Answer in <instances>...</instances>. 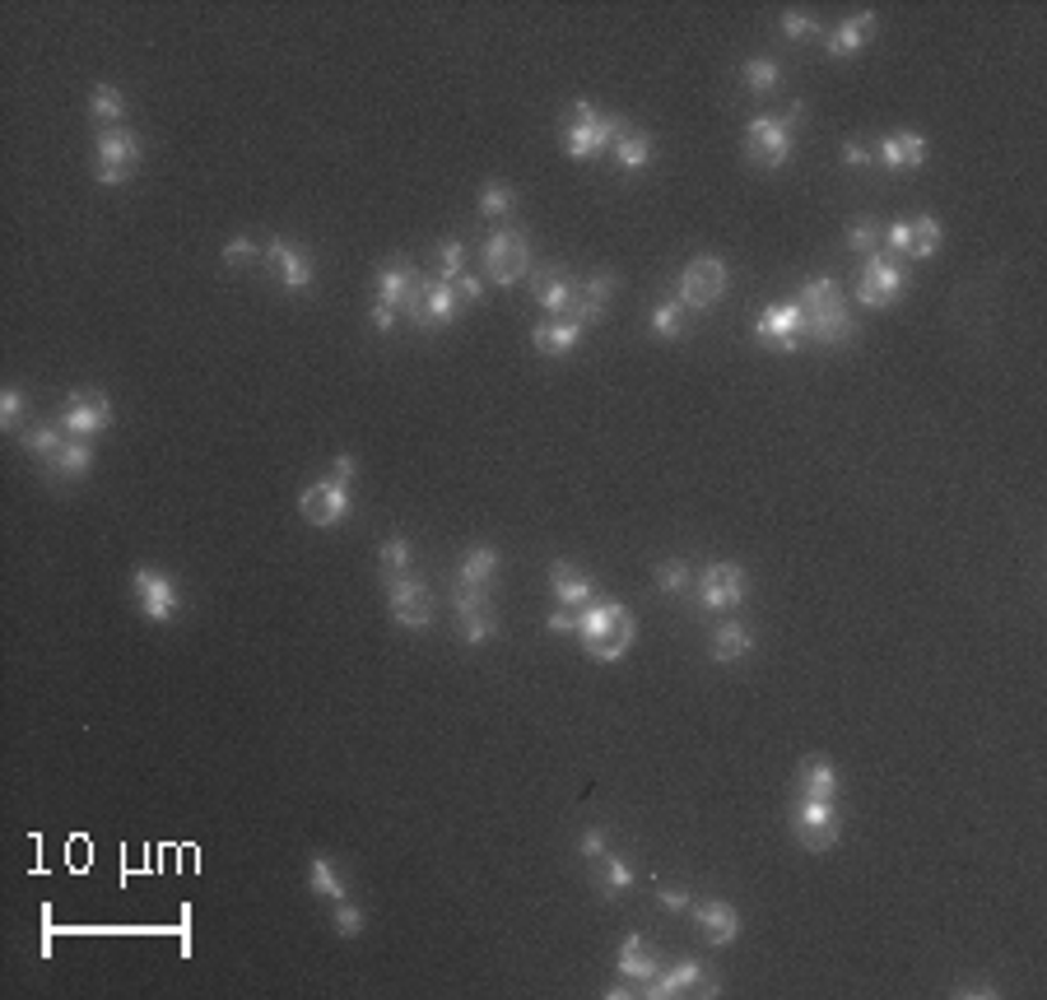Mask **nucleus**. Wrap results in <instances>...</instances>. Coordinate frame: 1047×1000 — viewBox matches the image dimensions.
<instances>
[{
	"mask_svg": "<svg viewBox=\"0 0 1047 1000\" xmlns=\"http://www.w3.org/2000/svg\"><path fill=\"white\" fill-rule=\"evenodd\" d=\"M578 340H582V326H573V322H540L536 330H531V345H536V354H545V359H563V354H573L578 349Z\"/></svg>",
	"mask_w": 1047,
	"mask_h": 1000,
	"instance_id": "bb28decb",
	"label": "nucleus"
},
{
	"mask_svg": "<svg viewBox=\"0 0 1047 1000\" xmlns=\"http://www.w3.org/2000/svg\"><path fill=\"white\" fill-rule=\"evenodd\" d=\"M354 475H359V461L349 456V452H340L336 461H330V479H336V485H349Z\"/></svg>",
	"mask_w": 1047,
	"mask_h": 1000,
	"instance_id": "864d4df0",
	"label": "nucleus"
},
{
	"mask_svg": "<svg viewBox=\"0 0 1047 1000\" xmlns=\"http://www.w3.org/2000/svg\"><path fill=\"white\" fill-rule=\"evenodd\" d=\"M456 275H466V247L447 237V243H438V256H433V280H456Z\"/></svg>",
	"mask_w": 1047,
	"mask_h": 1000,
	"instance_id": "ea45409f",
	"label": "nucleus"
},
{
	"mask_svg": "<svg viewBox=\"0 0 1047 1000\" xmlns=\"http://www.w3.org/2000/svg\"><path fill=\"white\" fill-rule=\"evenodd\" d=\"M256 256H261V243L247 237V233H237V237H229V243H224V266H252Z\"/></svg>",
	"mask_w": 1047,
	"mask_h": 1000,
	"instance_id": "49530a36",
	"label": "nucleus"
},
{
	"mask_svg": "<svg viewBox=\"0 0 1047 1000\" xmlns=\"http://www.w3.org/2000/svg\"><path fill=\"white\" fill-rule=\"evenodd\" d=\"M741 80L749 84V94L768 98V94H773V89L782 84V66H778L773 57H749V61L741 66Z\"/></svg>",
	"mask_w": 1047,
	"mask_h": 1000,
	"instance_id": "c9c22d12",
	"label": "nucleus"
},
{
	"mask_svg": "<svg viewBox=\"0 0 1047 1000\" xmlns=\"http://www.w3.org/2000/svg\"><path fill=\"white\" fill-rule=\"evenodd\" d=\"M485 270H489V280L493 284H517L526 280L531 270H536V261H531V237L526 229H499V233H489V243H485Z\"/></svg>",
	"mask_w": 1047,
	"mask_h": 1000,
	"instance_id": "39448f33",
	"label": "nucleus"
},
{
	"mask_svg": "<svg viewBox=\"0 0 1047 1000\" xmlns=\"http://www.w3.org/2000/svg\"><path fill=\"white\" fill-rule=\"evenodd\" d=\"M57 423L66 429V438H98L107 423H113V400H107L98 386H80V392H70Z\"/></svg>",
	"mask_w": 1047,
	"mask_h": 1000,
	"instance_id": "9d476101",
	"label": "nucleus"
},
{
	"mask_svg": "<svg viewBox=\"0 0 1047 1000\" xmlns=\"http://www.w3.org/2000/svg\"><path fill=\"white\" fill-rule=\"evenodd\" d=\"M749 652H755V628H745L741 619H722L718 633H712V661L731 665V661H741Z\"/></svg>",
	"mask_w": 1047,
	"mask_h": 1000,
	"instance_id": "cd10ccee",
	"label": "nucleus"
},
{
	"mask_svg": "<svg viewBox=\"0 0 1047 1000\" xmlns=\"http://www.w3.org/2000/svg\"><path fill=\"white\" fill-rule=\"evenodd\" d=\"M89 117H94L98 126H121V117H126L121 89L117 84H94V89H89Z\"/></svg>",
	"mask_w": 1047,
	"mask_h": 1000,
	"instance_id": "f704fd0d",
	"label": "nucleus"
},
{
	"mask_svg": "<svg viewBox=\"0 0 1047 1000\" xmlns=\"http://www.w3.org/2000/svg\"><path fill=\"white\" fill-rule=\"evenodd\" d=\"M545 628H549V633H578V609H555V615H549L545 619Z\"/></svg>",
	"mask_w": 1047,
	"mask_h": 1000,
	"instance_id": "603ef678",
	"label": "nucleus"
},
{
	"mask_svg": "<svg viewBox=\"0 0 1047 1000\" xmlns=\"http://www.w3.org/2000/svg\"><path fill=\"white\" fill-rule=\"evenodd\" d=\"M796 307L805 312V340L819 345H848L852 340V312L842 303V289L829 280V275H811L796 293Z\"/></svg>",
	"mask_w": 1047,
	"mask_h": 1000,
	"instance_id": "f03ea898",
	"label": "nucleus"
},
{
	"mask_svg": "<svg viewBox=\"0 0 1047 1000\" xmlns=\"http://www.w3.org/2000/svg\"><path fill=\"white\" fill-rule=\"evenodd\" d=\"M377 568H382V582H387V578H406V572H410V540H406V535H387V540H382Z\"/></svg>",
	"mask_w": 1047,
	"mask_h": 1000,
	"instance_id": "58836bf2",
	"label": "nucleus"
},
{
	"mask_svg": "<svg viewBox=\"0 0 1047 1000\" xmlns=\"http://www.w3.org/2000/svg\"><path fill=\"white\" fill-rule=\"evenodd\" d=\"M755 336L764 345L782 349V354H796L801 340H805V312L796 307V299L792 303H768L759 312V322H755Z\"/></svg>",
	"mask_w": 1047,
	"mask_h": 1000,
	"instance_id": "2eb2a0df",
	"label": "nucleus"
},
{
	"mask_svg": "<svg viewBox=\"0 0 1047 1000\" xmlns=\"http://www.w3.org/2000/svg\"><path fill=\"white\" fill-rule=\"evenodd\" d=\"M131 591H136V605H140V615L150 619V624H168L177 609H182V591L177 582L168 578V572H159L150 563H140L131 572Z\"/></svg>",
	"mask_w": 1047,
	"mask_h": 1000,
	"instance_id": "f8f14e48",
	"label": "nucleus"
},
{
	"mask_svg": "<svg viewBox=\"0 0 1047 1000\" xmlns=\"http://www.w3.org/2000/svg\"><path fill=\"white\" fill-rule=\"evenodd\" d=\"M512 206H517V191H512L508 182H485V187H480V214H489V219H508Z\"/></svg>",
	"mask_w": 1047,
	"mask_h": 1000,
	"instance_id": "a19ab883",
	"label": "nucleus"
},
{
	"mask_svg": "<svg viewBox=\"0 0 1047 1000\" xmlns=\"http://www.w3.org/2000/svg\"><path fill=\"white\" fill-rule=\"evenodd\" d=\"M894 140H898V150H904V173L922 168V163H927V140L917 136V131H898Z\"/></svg>",
	"mask_w": 1047,
	"mask_h": 1000,
	"instance_id": "de8ad7c7",
	"label": "nucleus"
},
{
	"mask_svg": "<svg viewBox=\"0 0 1047 1000\" xmlns=\"http://www.w3.org/2000/svg\"><path fill=\"white\" fill-rule=\"evenodd\" d=\"M387 609L400 628H415V633H424L433 624V591L406 572V578H387Z\"/></svg>",
	"mask_w": 1047,
	"mask_h": 1000,
	"instance_id": "ddd939ff",
	"label": "nucleus"
},
{
	"mask_svg": "<svg viewBox=\"0 0 1047 1000\" xmlns=\"http://www.w3.org/2000/svg\"><path fill=\"white\" fill-rule=\"evenodd\" d=\"M615 968H619L624 981H638V987H648V981L656 977V968H661V958H656V950L648 944V935L633 931V935H624Z\"/></svg>",
	"mask_w": 1047,
	"mask_h": 1000,
	"instance_id": "393cba45",
	"label": "nucleus"
},
{
	"mask_svg": "<svg viewBox=\"0 0 1047 1000\" xmlns=\"http://www.w3.org/2000/svg\"><path fill=\"white\" fill-rule=\"evenodd\" d=\"M629 131V117L619 113H596L586 98L573 103V117L563 121V150L568 159H592L601 150H615V140Z\"/></svg>",
	"mask_w": 1047,
	"mask_h": 1000,
	"instance_id": "7ed1b4c3",
	"label": "nucleus"
},
{
	"mask_svg": "<svg viewBox=\"0 0 1047 1000\" xmlns=\"http://www.w3.org/2000/svg\"><path fill=\"white\" fill-rule=\"evenodd\" d=\"M349 508H354L349 503V485H336V479H317V485H307L299 498L303 522H312V526H340Z\"/></svg>",
	"mask_w": 1047,
	"mask_h": 1000,
	"instance_id": "f3484780",
	"label": "nucleus"
},
{
	"mask_svg": "<svg viewBox=\"0 0 1047 1000\" xmlns=\"http://www.w3.org/2000/svg\"><path fill=\"white\" fill-rule=\"evenodd\" d=\"M904 293H908V275H904V266H898L889 252H871L866 261H861V275H857V299H861V307L880 312V307L898 303Z\"/></svg>",
	"mask_w": 1047,
	"mask_h": 1000,
	"instance_id": "0eeeda50",
	"label": "nucleus"
},
{
	"mask_svg": "<svg viewBox=\"0 0 1047 1000\" xmlns=\"http://www.w3.org/2000/svg\"><path fill=\"white\" fill-rule=\"evenodd\" d=\"M656 898H661V907H671V912H689L694 907V898L685 894V888H656Z\"/></svg>",
	"mask_w": 1047,
	"mask_h": 1000,
	"instance_id": "5fc2aeb1",
	"label": "nucleus"
},
{
	"mask_svg": "<svg viewBox=\"0 0 1047 1000\" xmlns=\"http://www.w3.org/2000/svg\"><path fill=\"white\" fill-rule=\"evenodd\" d=\"M941 237H945L941 219H935V214H917V219H908V252H904V256H912V261H927V256L941 252Z\"/></svg>",
	"mask_w": 1047,
	"mask_h": 1000,
	"instance_id": "7c9ffc66",
	"label": "nucleus"
},
{
	"mask_svg": "<svg viewBox=\"0 0 1047 1000\" xmlns=\"http://www.w3.org/2000/svg\"><path fill=\"white\" fill-rule=\"evenodd\" d=\"M578 638H582V652L592 661L615 665L633 647L638 624H633V615H629V605H624V601H592L578 615Z\"/></svg>",
	"mask_w": 1047,
	"mask_h": 1000,
	"instance_id": "f257e3e1",
	"label": "nucleus"
},
{
	"mask_svg": "<svg viewBox=\"0 0 1047 1000\" xmlns=\"http://www.w3.org/2000/svg\"><path fill=\"white\" fill-rule=\"evenodd\" d=\"M89 466H94V447L84 438H66V447L51 456V475L57 479H84Z\"/></svg>",
	"mask_w": 1047,
	"mask_h": 1000,
	"instance_id": "72a5a7b5",
	"label": "nucleus"
},
{
	"mask_svg": "<svg viewBox=\"0 0 1047 1000\" xmlns=\"http://www.w3.org/2000/svg\"><path fill=\"white\" fill-rule=\"evenodd\" d=\"M648 326H652V336H656V340H675V336H685V303H679V299H661V303L652 307Z\"/></svg>",
	"mask_w": 1047,
	"mask_h": 1000,
	"instance_id": "4c0bfd02",
	"label": "nucleus"
},
{
	"mask_svg": "<svg viewBox=\"0 0 1047 1000\" xmlns=\"http://www.w3.org/2000/svg\"><path fill=\"white\" fill-rule=\"evenodd\" d=\"M20 442H24V452L51 461V456H57V452L66 447V429H61L57 419H51V423H33V429L20 433Z\"/></svg>",
	"mask_w": 1047,
	"mask_h": 1000,
	"instance_id": "e433bc0d",
	"label": "nucleus"
},
{
	"mask_svg": "<svg viewBox=\"0 0 1047 1000\" xmlns=\"http://www.w3.org/2000/svg\"><path fill=\"white\" fill-rule=\"evenodd\" d=\"M778 28H782V38H792V43H805V38H819V33H824V28H819V24L811 20V14H805V10H787V14H782V24H778Z\"/></svg>",
	"mask_w": 1047,
	"mask_h": 1000,
	"instance_id": "a18cd8bd",
	"label": "nucleus"
},
{
	"mask_svg": "<svg viewBox=\"0 0 1047 1000\" xmlns=\"http://www.w3.org/2000/svg\"><path fill=\"white\" fill-rule=\"evenodd\" d=\"M694 921H698V931H703L708 944H731L741 935V912L731 907L726 898H708V903H694L689 907Z\"/></svg>",
	"mask_w": 1047,
	"mask_h": 1000,
	"instance_id": "412c9836",
	"label": "nucleus"
},
{
	"mask_svg": "<svg viewBox=\"0 0 1047 1000\" xmlns=\"http://www.w3.org/2000/svg\"><path fill=\"white\" fill-rule=\"evenodd\" d=\"M731 289V270L722 256H694L679 275V303L685 312H703V307H718Z\"/></svg>",
	"mask_w": 1047,
	"mask_h": 1000,
	"instance_id": "423d86ee",
	"label": "nucleus"
},
{
	"mask_svg": "<svg viewBox=\"0 0 1047 1000\" xmlns=\"http://www.w3.org/2000/svg\"><path fill=\"white\" fill-rule=\"evenodd\" d=\"M871 159H875V154L866 150V144H857V140H848V144H842V163H848V168H866Z\"/></svg>",
	"mask_w": 1047,
	"mask_h": 1000,
	"instance_id": "4d7b16f0",
	"label": "nucleus"
},
{
	"mask_svg": "<svg viewBox=\"0 0 1047 1000\" xmlns=\"http://www.w3.org/2000/svg\"><path fill=\"white\" fill-rule=\"evenodd\" d=\"M792 833H796V842H801L805 851H834L838 838H842V819H838L834 801H801V795H796V805H792Z\"/></svg>",
	"mask_w": 1047,
	"mask_h": 1000,
	"instance_id": "9b49d317",
	"label": "nucleus"
},
{
	"mask_svg": "<svg viewBox=\"0 0 1047 1000\" xmlns=\"http://www.w3.org/2000/svg\"><path fill=\"white\" fill-rule=\"evenodd\" d=\"M307 888H312V894H317V898L345 903V875L336 870V861H330V857H322V851L307 861Z\"/></svg>",
	"mask_w": 1047,
	"mask_h": 1000,
	"instance_id": "473e14b6",
	"label": "nucleus"
},
{
	"mask_svg": "<svg viewBox=\"0 0 1047 1000\" xmlns=\"http://www.w3.org/2000/svg\"><path fill=\"white\" fill-rule=\"evenodd\" d=\"M954 996H987V1000H991V996H997V987H987L982 977H978V981H968V977H964L959 987H954Z\"/></svg>",
	"mask_w": 1047,
	"mask_h": 1000,
	"instance_id": "13d9d810",
	"label": "nucleus"
},
{
	"mask_svg": "<svg viewBox=\"0 0 1047 1000\" xmlns=\"http://www.w3.org/2000/svg\"><path fill=\"white\" fill-rule=\"evenodd\" d=\"M656 591H666V596H679V591H689V563H685V559H666V563H656Z\"/></svg>",
	"mask_w": 1047,
	"mask_h": 1000,
	"instance_id": "37998d69",
	"label": "nucleus"
},
{
	"mask_svg": "<svg viewBox=\"0 0 1047 1000\" xmlns=\"http://www.w3.org/2000/svg\"><path fill=\"white\" fill-rule=\"evenodd\" d=\"M493 578H499V549H493V545L466 549L462 572H456V586H480V591H489Z\"/></svg>",
	"mask_w": 1047,
	"mask_h": 1000,
	"instance_id": "c85d7f7f",
	"label": "nucleus"
},
{
	"mask_svg": "<svg viewBox=\"0 0 1047 1000\" xmlns=\"http://www.w3.org/2000/svg\"><path fill=\"white\" fill-rule=\"evenodd\" d=\"M578 851H582L586 861H601L605 851H610V833H605V828H586L582 838H578Z\"/></svg>",
	"mask_w": 1047,
	"mask_h": 1000,
	"instance_id": "8fccbe9b",
	"label": "nucleus"
},
{
	"mask_svg": "<svg viewBox=\"0 0 1047 1000\" xmlns=\"http://www.w3.org/2000/svg\"><path fill=\"white\" fill-rule=\"evenodd\" d=\"M749 596V578L741 563H712L694 586L698 609H712V615H726V609H741Z\"/></svg>",
	"mask_w": 1047,
	"mask_h": 1000,
	"instance_id": "1a4fd4ad",
	"label": "nucleus"
},
{
	"mask_svg": "<svg viewBox=\"0 0 1047 1000\" xmlns=\"http://www.w3.org/2000/svg\"><path fill=\"white\" fill-rule=\"evenodd\" d=\"M452 615H456V624H462V638H466L470 647H480V642H489L493 633H499V619H493L489 591H480V586H456Z\"/></svg>",
	"mask_w": 1047,
	"mask_h": 1000,
	"instance_id": "dca6fc26",
	"label": "nucleus"
},
{
	"mask_svg": "<svg viewBox=\"0 0 1047 1000\" xmlns=\"http://www.w3.org/2000/svg\"><path fill=\"white\" fill-rule=\"evenodd\" d=\"M266 256L275 261V275L289 293H307L312 289V256L293 243V237H266Z\"/></svg>",
	"mask_w": 1047,
	"mask_h": 1000,
	"instance_id": "aec40b11",
	"label": "nucleus"
},
{
	"mask_svg": "<svg viewBox=\"0 0 1047 1000\" xmlns=\"http://www.w3.org/2000/svg\"><path fill=\"white\" fill-rule=\"evenodd\" d=\"M549 586H555V601H559L563 609H578V615L596 601L592 578H586V572H582L578 563H563V559H559V563H549Z\"/></svg>",
	"mask_w": 1047,
	"mask_h": 1000,
	"instance_id": "5701e85b",
	"label": "nucleus"
},
{
	"mask_svg": "<svg viewBox=\"0 0 1047 1000\" xmlns=\"http://www.w3.org/2000/svg\"><path fill=\"white\" fill-rule=\"evenodd\" d=\"M792 791L801 795V801H834V795H838V772H834V764H829L824 754H805L801 768H796Z\"/></svg>",
	"mask_w": 1047,
	"mask_h": 1000,
	"instance_id": "b1692460",
	"label": "nucleus"
},
{
	"mask_svg": "<svg viewBox=\"0 0 1047 1000\" xmlns=\"http://www.w3.org/2000/svg\"><path fill=\"white\" fill-rule=\"evenodd\" d=\"M330 926H336V935H359L363 931V907H354V903H336V917H330Z\"/></svg>",
	"mask_w": 1047,
	"mask_h": 1000,
	"instance_id": "09e8293b",
	"label": "nucleus"
},
{
	"mask_svg": "<svg viewBox=\"0 0 1047 1000\" xmlns=\"http://www.w3.org/2000/svg\"><path fill=\"white\" fill-rule=\"evenodd\" d=\"M456 312H462V303H456L447 280H419V299L410 307V322L419 330H443L447 322H456Z\"/></svg>",
	"mask_w": 1047,
	"mask_h": 1000,
	"instance_id": "a211bd4d",
	"label": "nucleus"
},
{
	"mask_svg": "<svg viewBox=\"0 0 1047 1000\" xmlns=\"http://www.w3.org/2000/svg\"><path fill=\"white\" fill-rule=\"evenodd\" d=\"M592 865H596V894H601V898H624V894H629V888L638 884L633 865L624 861V857H610V851H605L601 861H592Z\"/></svg>",
	"mask_w": 1047,
	"mask_h": 1000,
	"instance_id": "c756f323",
	"label": "nucleus"
},
{
	"mask_svg": "<svg viewBox=\"0 0 1047 1000\" xmlns=\"http://www.w3.org/2000/svg\"><path fill=\"white\" fill-rule=\"evenodd\" d=\"M24 410H28L24 392H20V386H5V392H0V429H5V433H24Z\"/></svg>",
	"mask_w": 1047,
	"mask_h": 1000,
	"instance_id": "79ce46f5",
	"label": "nucleus"
},
{
	"mask_svg": "<svg viewBox=\"0 0 1047 1000\" xmlns=\"http://www.w3.org/2000/svg\"><path fill=\"white\" fill-rule=\"evenodd\" d=\"M880 237H885V229H880L875 224V219H852V224H848V247L852 252H875L880 247Z\"/></svg>",
	"mask_w": 1047,
	"mask_h": 1000,
	"instance_id": "c03bdc74",
	"label": "nucleus"
},
{
	"mask_svg": "<svg viewBox=\"0 0 1047 1000\" xmlns=\"http://www.w3.org/2000/svg\"><path fill=\"white\" fill-rule=\"evenodd\" d=\"M452 293H456V303H480V293H485V280H480V275H456V280H452Z\"/></svg>",
	"mask_w": 1047,
	"mask_h": 1000,
	"instance_id": "3c124183",
	"label": "nucleus"
},
{
	"mask_svg": "<svg viewBox=\"0 0 1047 1000\" xmlns=\"http://www.w3.org/2000/svg\"><path fill=\"white\" fill-rule=\"evenodd\" d=\"M642 991H648L652 1000H675V996H708L712 1000V996H722V987L708 981L698 958H679V963H671V968H656V977Z\"/></svg>",
	"mask_w": 1047,
	"mask_h": 1000,
	"instance_id": "4468645a",
	"label": "nucleus"
},
{
	"mask_svg": "<svg viewBox=\"0 0 1047 1000\" xmlns=\"http://www.w3.org/2000/svg\"><path fill=\"white\" fill-rule=\"evenodd\" d=\"M415 299H419V270L410 261H400V256H392V261L377 270V303H387L400 317H410Z\"/></svg>",
	"mask_w": 1047,
	"mask_h": 1000,
	"instance_id": "6ab92c4d",
	"label": "nucleus"
},
{
	"mask_svg": "<svg viewBox=\"0 0 1047 1000\" xmlns=\"http://www.w3.org/2000/svg\"><path fill=\"white\" fill-rule=\"evenodd\" d=\"M796 150V131L782 117H755L745 126V159L764 173H778Z\"/></svg>",
	"mask_w": 1047,
	"mask_h": 1000,
	"instance_id": "6e6552de",
	"label": "nucleus"
},
{
	"mask_svg": "<svg viewBox=\"0 0 1047 1000\" xmlns=\"http://www.w3.org/2000/svg\"><path fill=\"white\" fill-rule=\"evenodd\" d=\"M875 38V10H861V14H852V20H842L829 38H824V51H829L834 61H842V57H852V51H861Z\"/></svg>",
	"mask_w": 1047,
	"mask_h": 1000,
	"instance_id": "a878e982",
	"label": "nucleus"
},
{
	"mask_svg": "<svg viewBox=\"0 0 1047 1000\" xmlns=\"http://www.w3.org/2000/svg\"><path fill=\"white\" fill-rule=\"evenodd\" d=\"M140 154L144 144L136 131H126V126H107L94 140V182L98 187H121V182H131L136 168H140Z\"/></svg>",
	"mask_w": 1047,
	"mask_h": 1000,
	"instance_id": "20e7f679",
	"label": "nucleus"
},
{
	"mask_svg": "<svg viewBox=\"0 0 1047 1000\" xmlns=\"http://www.w3.org/2000/svg\"><path fill=\"white\" fill-rule=\"evenodd\" d=\"M573 280L559 270V266H536L531 270V293H536V303L549 312L555 322H563V312H568V303H573Z\"/></svg>",
	"mask_w": 1047,
	"mask_h": 1000,
	"instance_id": "4be33fe9",
	"label": "nucleus"
},
{
	"mask_svg": "<svg viewBox=\"0 0 1047 1000\" xmlns=\"http://www.w3.org/2000/svg\"><path fill=\"white\" fill-rule=\"evenodd\" d=\"M396 317H400V312H392L387 303H373V312H369V322H373L377 336H387V330L396 326Z\"/></svg>",
	"mask_w": 1047,
	"mask_h": 1000,
	"instance_id": "6e6d98bb",
	"label": "nucleus"
},
{
	"mask_svg": "<svg viewBox=\"0 0 1047 1000\" xmlns=\"http://www.w3.org/2000/svg\"><path fill=\"white\" fill-rule=\"evenodd\" d=\"M615 163H619V173H642L652 163V136L629 126V131L615 140Z\"/></svg>",
	"mask_w": 1047,
	"mask_h": 1000,
	"instance_id": "2f4dec72",
	"label": "nucleus"
}]
</instances>
